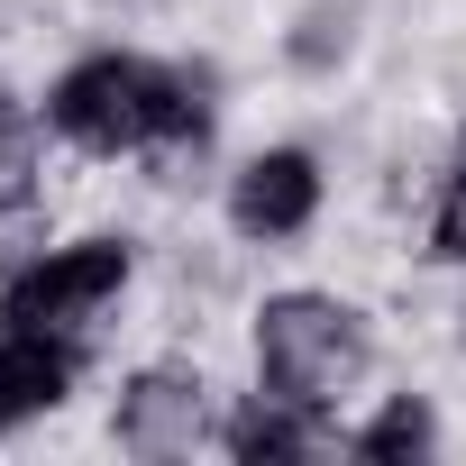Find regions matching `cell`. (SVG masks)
I'll list each match as a JSON object with an SVG mask.
<instances>
[{
    "label": "cell",
    "mask_w": 466,
    "mask_h": 466,
    "mask_svg": "<svg viewBox=\"0 0 466 466\" xmlns=\"http://www.w3.org/2000/svg\"><path fill=\"white\" fill-rule=\"evenodd\" d=\"M46 156H56V137H46L37 92L0 83V174H46Z\"/></svg>",
    "instance_id": "cell-12"
},
{
    "label": "cell",
    "mask_w": 466,
    "mask_h": 466,
    "mask_svg": "<svg viewBox=\"0 0 466 466\" xmlns=\"http://www.w3.org/2000/svg\"><path fill=\"white\" fill-rule=\"evenodd\" d=\"M10 28H19V0H0V37H10Z\"/></svg>",
    "instance_id": "cell-14"
},
{
    "label": "cell",
    "mask_w": 466,
    "mask_h": 466,
    "mask_svg": "<svg viewBox=\"0 0 466 466\" xmlns=\"http://www.w3.org/2000/svg\"><path fill=\"white\" fill-rule=\"evenodd\" d=\"M411 266H430V275H466V165L457 156H439L430 165V183H420V219H411Z\"/></svg>",
    "instance_id": "cell-10"
},
{
    "label": "cell",
    "mask_w": 466,
    "mask_h": 466,
    "mask_svg": "<svg viewBox=\"0 0 466 466\" xmlns=\"http://www.w3.org/2000/svg\"><path fill=\"white\" fill-rule=\"evenodd\" d=\"M37 110H46L56 156H74V165H137L147 183L183 192L219 156L228 74L201 46L165 56V46H137V37H83L37 83Z\"/></svg>",
    "instance_id": "cell-1"
},
{
    "label": "cell",
    "mask_w": 466,
    "mask_h": 466,
    "mask_svg": "<svg viewBox=\"0 0 466 466\" xmlns=\"http://www.w3.org/2000/svg\"><path fill=\"white\" fill-rule=\"evenodd\" d=\"M219 411H228L219 375H210L192 348H165V357H137V366H119L101 430H110V448H119V457L174 466V457H201V448H219Z\"/></svg>",
    "instance_id": "cell-5"
},
{
    "label": "cell",
    "mask_w": 466,
    "mask_h": 466,
    "mask_svg": "<svg viewBox=\"0 0 466 466\" xmlns=\"http://www.w3.org/2000/svg\"><path fill=\"white\" fill-rule=\"evenodd\" d=\"M329 448H339V420H320V411H302L266 384L228 393V411H219V457H238V466H302V457H329Z\"/></svg>",
    "instance_id": "cell-7"
},
{
    "label": "cell",
    "mask_w": 466,
    "mask_h": 466,
    "mask_svg": "<svg viewBox=\"0 0 466 466\" xmlns=\"http://www.w3.org/2000/svg\"><path fill=\"white\" fill-rule=\"evenodd\" d=\"M56 238V192L46 174H0V275H19Z\"/></svg>",
    "instance_id": "cell-11"
},
{
    "label": "cell",
    "mask_w": 466,
    "mask_h": 466,
    "mask_svg": "<svg viewBox=\"0 0 466 466\" xmlns=\"http://www.w3.org/2000/svg\"><path fill=\"white\" fill-rule=\"evenodd\" d=\"M357 56H366V0H293L275 28V65L302 92H329Z\"/></svg>",
    "instance_id": "cell-9"
},
{
    "label": "cell",
    "mask_w": 466,
    "mask_h": 466,
    "mask_svg": "<svg viewBox=\"0 0 466 466\" xmlns=\"http://www.w3.org/2000/svg\"><path fill=\"white\" fill-rule=\"evenodd\" d=\"M339 201L329 147L320 137H257L210 174V210H219V238L248 248V257H284L302 238H320V219Z\"/></svg>",
    "instance_id": "cell-4"
},
{
    "label": "cell",
    "mask_w": 466,
    "mask_h": 466,
    "mask_svg": "<svg viewBox=\"0 0 466 466\" xmlns=\"http://www.w3.org/2000/svg\"><path fill=\"white\" fill-rule=\"evenodd\" d=\"M92 375V339H56V329H0V448L46 430Z\"/></svg>",
    "instance_id": "cell-6"
},
{
    "label": "cell",
    "mask_w": 466,
    "mask_h": 466,
    "mask_svg": "<svg viewBox=\"0 0 466 466\" xmlns=\"http://www.w3.org/2000/svg\"><path fill=\"white\" fill-rule=\"evenodd\" d=\"M384 366V329L357 293L339 284H266L248 302V384L320 411V420H348L366 402Z\"/></svg>",
    "instance_id": "cell-2"
},
{
    "label": "cell",
    "mask_w": 466,
    "mask_h": 466,
    "mask_svg": "<svg viewBox=\"0 0 466 466\" xmlns=\"http://www.w3.org/2000/svg\"><path fill=\"white\" fill-rule=\"evenodd\" d=\"M137 275H147L137 228H56L19 275H0V329L101 339V320L137 293Z\"/></svg>",
    "instance_id": "cell-3"
},
{
    "label": "cell",
    "mask_w": 466,
    "mask_h": 466,
    "mask_svg": "<svg viewBox=\"0 0 466 466\" xmlns=\"http://www.w3.org/2000/svg\"><path fill=\"white\" fill-rule=\"evenodd\" d=\"M439 448H448V411H439V393H420V384L366 393V402L339 420V457H357V466H420V457H439Z\"/></svg>",
    "instance_id": "cell-8"
},
{
    "label": "cell",
    "mask_w": 466,
    "mask_h": 466,
    "mask_svg": "<svg viewBox=\"0 0 466 466\" xmlns=\"http://www.w3.org/2000/svg\"><path fill=\"white\" fill-rule=\"evenodd\" d=\"M439 156H457V165H466V110H457V128H448V147H439Z\"/></svg>",
    "instance_id": "cell-13"
}]
</instances>
